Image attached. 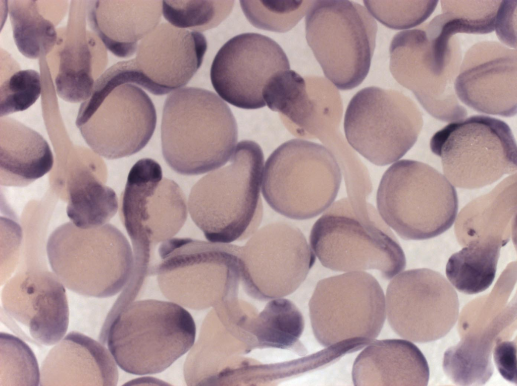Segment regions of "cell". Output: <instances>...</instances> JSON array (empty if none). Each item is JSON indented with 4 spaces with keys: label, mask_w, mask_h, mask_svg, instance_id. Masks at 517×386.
Here are the masks:
<instances>
[{
    "label": "cell",
    "mask_w": 517,
    "mask_h": 386,
    "mask_svg": "<svg viewBox=\"0 0 517 386\" xmlns=\"http://www.w3.org/2000/svg\"><path fill=\"white\" fill-rule=\"evenodd\" d=\"M192 316L173 302L148 299L112 307L98 341L124 371L135 375L160 373L193 345Z\"/></svg>",
    "instance_id": "6da1fadb"
},
{
    "label": "cell",
    "mask_w": 517,
    "mask_h": 386,
    "mask_svg": "<svg viewBox=\"0 0 517 386\" xmlns=\"http://www.w3.org/2000/svg\"><path fill=\"white\" fill-rule=\"evenodd\" d=\"M237 136L230 107L213 92L188 87L167 97L162 148L165 160L176 172L197 175L220 168L233 153Z\"/></svg>",
    "instance_id": "7a4b0ae2"
},
{
    "label": "cell",
    "mask_w": 517,
    "mask_h": 386,
    "mask_svg": "<svg viewBox=\"0 0 517 386\" xmlns=\"http://www.w3.org/2000/svg\"><path fill=\"white\" fill-rule=\"evenodd\" d=\"M264 161L256 143L240 141L229 164L206 175L193 186L188 211L209 241L229 243L250 230L261 202Z\"/></svg>",
    "instance_id": "3957f363"
},
{
    "label": "cell",
    "mask_w": 517,
    "mask_h": 386,
    "mask_svg": "<svg viewBox=\"0 0 517 386\" xmlns=\"http://www.w3.org/2000/svg\"><path fill=\"white\" fill-rule=\"evenodd\" d=\"M54 273L67 289L96 298L113 296L128 283L133 268L131 246L116 227L88 229L72 222L56 228L46 245Z\"/></svg>",
    "instance_id": "277c9868"
},
{
    "label": "cell",
    "mask_w": 517,
    "mask_h": 386,
    "mask_svg": "<svg viewBox=\"0 0 517 386\" xmlns=\"http://www.w3.org/2000/svg\"><path fill=\"white\" fill-rule=\"evenodd\" d=\"M379 213L405 240L434 238L448 230L458 211L454 186L431 166L403 159L384 173L377 193Z\"/></svg>",
    "instance_id": "5b68a950"
},
{
    "label": "cell",
    "mask_w": 517,
    "mask_h": 386,
    "mask_svg": "<svg viewBox=\"0 0 517 386\" xmlns=\"http://www.w3.org/2000/svg\"><path fill=\"white\" fill-rule=\"evenodd\" d=\"M241 247L189 238L161 243L150 275L169 300L202 309L237 296Z\"/></svg>",
    "instance_id": "8992f818"
},
{
    "label": "cell",
    "mask_w": 517,
    "mask_h": 386,
    "mask_svg": "<svg viewBox=\"0 0 517 386\" xmlns=\"http://www.w3.org/2000/svg\"><path fill=\"white\" fill-rule=\"evenodd\" d=\"M262 192L270 207L294 219L315 217L333 202L342 177L333 154L325 146L292 139L279 146L266 161Z\"/></svg>",
    "instance_id": "52a82bcc"
},
{
    "label": "cell",
    "mask_w": 517,
    "mask_h": 386,
    "mask_svg": "<svg viewBox=\"0 0 517 386\" xmlns=\"http://www.w3.org/2000/svg\"><path fill=\"white\" fill-rule=\"evenodd\" d=\"M307 43L337 88L358 86L367 76L377 25L367 9L349 1H313L305 17Z\"/></svg>",
    "instance_id": "ba28073f"
},
{
    "label": "cell",
    "mask_w": 517,
    "mask_h": 386,
    "mask_svg": "<svg viewBox=\"0 0 517 386\" xmlns=\"http://www.w3.org/2000/svg\"><path fill=\"white\" fill-rule=\"evenodd\" d=\"M309 243L322 264L333 270L376 269L389 280L406 265L402 249L383 219L360 216L347 198L332 203L316 222Z\"/></svg>",
    "instance_id": "9c48e42d"
},
{
    "label": "cell",
    "mask_w": 517,
    "mask_h": 386,
    "mask_svg": "<svg viewBox=\"0 0 517 386\" xmlns=\"http://www.w3.org/2000/svg\"><path fill=\"white\" fill-rule=\"evenodd\" d=\"M432 152L454 186L479 188L516 171V146L504 122L483 115L455 121L436 132Z\"/></svg>",
    "instance_id": "30bf717a"
},
{
    "label": "cell",
    "mask_w": 517,
    "mask_h": 386,
    "mask_svg": "<svg viewBox=\"0 0 517 386\" xmlns=\"http://www.w3.org/2000/svg\"><path fill=\"white\" fill-rule=\"evenodd\" d=\"M183 191L163 177L160 165L151 158L131 168L123 192L121 217L132 244L135 269L149 270L155 246L177 234L186 220Z\"/></svg>",
    "instance_id": "8fae6325"
},
{
    "label": "cell",
    "mask_w": 517,
    "mask_h": 386,
    "mask_svg": "<svg viewBox=\"0 0 517 386\" xmlns=\"http://www.w3.org/2000/svg\"><path fill=\"white\" fill-rule=\"evenodd\" d=\"M309 308L314 335L325 347L368 343L379 336L386 316L383 291L364 271L320 280Z\"/></svg>",
    "instance_id": "7c38bea8"
},
{
    "label": "cell",
    "mask_w": 517,
    "mask_h": 386,
    "mask_svg": "<svg viewBox=\"0 0 517 386\" xmlns=\"http://www.w3.org/2000/svg\"><path fill=\"white\" fill-rule=\"evenodd\" d=\"M423 124L421 112L409 97L397 90L370 86L350 100L344 129L352 148L372 163L384 166L412 147Z\"/></svg>",
    "instance_id": "4fadbf2b"
},
{
    "label": "cell",
    "mask_w": 517,
    "mask_h": 386,
    "mask_svg": "<svg viewBox=\"0 0 517 386\" xmlns=\"http://www.w3.org/2000/svg\"><path fill=\"white\" fill-rule=\"evenodd\" d=\"M157 114L148 95L125 84L112 90L94 84L81 103L76 125L88 145L109 159L131 155L141 150L154 131Z\"/></svg>",
    "instance_id": "5bb4252c"
},
{
    "label": "cell",
    "mask_w": 517,
    "mask_h": 386,
    "mask_svg": "<svg viewBox=\"0 0 517 386\" xmlns=\"http://www.w3.org/2000/svg\"><path fill=\"white\" fill-rule=\"evenodd\" d=\"M316 255L297 227L284 222L255 232L240 253V273L246 292L262 300L289 295L301 284Z\"/></svg>",
    "instance_id": "9a60e30c"
},
{
    "label": "cell",
    "mask_w": 517,
    "mask_h": 386,
    "mask_svg": "<svg viewBox=\"0 0 517 386\" xmlns=\"http://www.w3.org/2000/svg\"><path fill=\"white\" fill-rule=\"evenodd\" d=\"M385 305L394 332L419 343L446 336L459 314L458 298L452 286L441 273L428 268L395 275L388 286Z\"/></svg>",
    "instance_id": "2e32d148"
},
{
    "label": "cell",
    "mask_w": 517,
    "mask_h": 386,
    "mask_svg": "<svg viewBox=\"0 0 517 386\" xmlns=\"http://www.w3.org/2000/svg\"><path fill=\"white\" fill-rule=\"evenodd\" d=\"M389 51L393 77L412 92L428 113L446 122L467 116L454 89L460 56L446 57L438 53L425 30L420 29L396 33Z\"/></svg>",
    "instance_id": "e0dca14e"
},
{
    "label": "cell",
    "mask_w": 517,
    "mask_h": 386,
    "mask_svg": "<svg viewBox=\"0 0 517 386\" xmlns=\"http://www.w3.org/2000/svg\"><path fill=\"white\" fill-rule=\"evenodd\" d=\"M290 69L282 47L271 38L255 33L237 35L227 41L213 61L210 77L221 98L239 108L266 105L263 89L271 77Z\"/></svg>",
    "instance_id": "ac0fdd59"
},
{
    "label": "cell",
    "mask_w": 517,
    "mask_h": 386,
    "mask_svg": "<svg viewBox=\"0 0 517 386\" xmlns=\"http://www.w3.org/2000/svg\"><path fill=\"white\" fill-rule=\"evenodd\" d=\"M1 302L5 322L23 339L51 346L64 337L68 304L64 285L54 273L43 269L18 272L3 288Z\"/></svg>",
    "instance_id": "d6986e66"
},
{
    "label": "cell",
    "mask_w": 517,
    "mask_h": 386,
    "mask_svg": "<svg viewBox=\"0 0 517 386\" xmlns=\"http://www.w3.org/2000/svg\"><path fill=\"white\" fill-rule=\"evenodd\" d=\"M207 46L200 32L162 23L141 40L134 59L123 61L127 83L157 95L180 88L201 66Z\"/></svg>",
    "instance_id": "ffe728a7"
},
{
    "label": "cell",
    "mask_w": 517,
    "mask_h": 386,
    "mask_svg": "<svg viewBox=\"0 0 517 386\" xmlns=\"http://www.w3.org/2000/svg\"><path fill=\"white\" fill-rule=\"evenodd\" d=\"M516 50L482 41L466 53L454 82L456 95L480 113L509 117L517 110Z\"/></svg>",
    "instance_id": "44dd1931"
},
{
    "label": "cell",
    "mask_w": 517,
    "mask_h": 386,
    "mask_svg": "<svg viewBox=\"0 0 517 386\" xmlns=\"http://www.w3.org/2000/svg\"><path fill=\"white\" fill-rule=\"evenodd\" d=\"M78 16L72 14L68 28L58 33L57 43L47 56L57 93L71 103L90 97L108 61L106 47L94 32L85 29Z\"/></svg>",
    "instance_id": "7402d4cb"
},
{
    "label": "cell",
    "mask_w": 517,
    "mask_h": 386,
    "mask_svg": "<svg viewBox=\"0 0 517 386\" xmlns=\"http://www.w3.org/2000/svg\"><path fill=\"white\" fill-rule=\"evenodd\" d=\"M40 385H115L116 363L99 342L70 332L50 350L40 370Z\"/></svg>",
    "instance_id": "603a6c76"
},
{
    "label": "cell",
    "mask_w": 517,
    "mask_h": 386,
    "mask_svg": "<svg viewBox=\"0 0 517 386\" xmlns=\"http://www.w3.org/2000/svg\"><path fill=\"white\" fill-rule=\"evenodd\" d=\"M163 1H93L87 7L89 26L107 49L127 58L161 20Z\"/></svg>",
    "instance_id": "cb8c5ba5"
},
{
    "label": "cell",
    "mask_w": 517,
    "mask_h": 386,
    "mask_svg": "<svg viewBox=\"0 0 517 386\" xmlns=\"http://www.w3.org/2000/svg\"><path fill=\"white\" fill-rule=\"evenodd\" d=\"M426 359L407 340L387 339L371 343L356 358L352 377L355 385H427Z\"/></svg>",
    "instance_id": "d4e9b609"
},
{
    "label": "cell",
    "mask_w": 517,
    "mask_h": 386,
    "mask_svg": "<svg viewBox=\"0 0 517 386\" xmlns=\"http://www.w3.org/2000/svg\"><path fill=\"white\" fill-rule=\"evenodd\" d=\"M0 123L2 185L27 186L51 170L53 154L40 134L10 118L1 117Z\"/></svg>",
    "instance_id": "484cf974"
},
{
    "label": "cell",
    "mask_w": 517,
    "mask_h": 386,
    "mask_svg": "<svg viewBox=\"0 0 517 386\" xmlns=\"http://www.w3.org/2000/svg\"><path fill=\"white\" fill-rule=\"evenodd\" d=\"M516 176L508 177L490 193L472 201L460 212L455 232L461 245L475 241L509 240L516 210Z\"/></svg>",
    "instance_id": "4316f807"
},
{
    "label": "cell",
    "mask_w": 517,
    "mask_h": 386,
    "mask_svg": "<svg viewBox=\"0 0 517 386\" xmlns=\"http://www.w3.org/2000/svg\"><path fill=\"white\" fill-rule=\"evenodd\" d=\"M8 11L13 36L19 51L31 59L47 56L58 38L55 28L65 10L64 4L39 1H9Z\"/></svg>",
    "instance_id": "83f0119b"
},
{
    "label": "cell",
    "mask_w": 517,
    "mask_h": 386,
    "mask_svg": "<svg viewBox=\"0 0 517 386\" xmlns=\"http://www.w3.org/2000/svg\"><path fill=\"white\" fill-rule=\"evenodd\" d=\"M67 189V214L78 228L92 229L108 224L118 210L115 191L86 170L72 177Z\"/></svg>",
    "instance_id": "f1b7e54d"
},
{
    "label": "cell",
    "mask_w": 517,
    "mask_h": 386,
    "mask_svg": "<svg viewBox=\"0 0 517 386\" xmlns=\"http://www.w3.org/2000/svg\"><path fill=\"white\" fill-rule=\"evenodd\" d=\"M309 99L305 114L293 135L317 138L328 147L343 138L340 130L343 107L338 90L323 77H306Z\"/></svg>",
    "instance_id": "f546056e"
},
{
    "label": "cell",
    "mask_w": 517,
    "mask_h": 386,
    "mask_svg": "<svg viewBox=\"0 0 517 386\" xmlns=\"http://www.w3.org/2000/svg\"><path fill=\"white\" fill-rule=\"evenodd\" d=\"M504 245L498 241H472L452 254L446 266V275L458 291L475 294L488 289L493 282Z\"/></svg>",
    "instance_id": "4dcf8cb0"
},
{
    "label": "cell",
    "mask_w": 517,
    "mask_h": 386,
    "mask_svg": "<svg viewBox=\"0 0 517 386\" xmlns=\"http://www.w3.org/2000/svg\"><path fill=\"white\" fill-rule=\"evenodd\" d=\"M498 332L487 327L481 334H469L444 353L443 368L448 378L461 385L485 383L493 372L491 352Z\"/></svg>",
    "instance_id": "1f68e13d"
},
{
    "label": "cell",
    "mask_w": 517,
    "mask_h": 386,
    "mask_svg": "<svg viewBox=\"0 0 517 386\" xmlns=\"http://www.w3.org/2000/svg\"><path fill=\"white\" fill-rule=\"evenodd\" d=\"M249 326L257 347L288 349L297 342L304 328L303 317L290 301H270Z\"/></svg>",
    "instance_id": "d6a6232c"
},
{
    "label": "cell",
    "mask_w": 517,
    "mask_h": 386,
    "mask_svg": "<svg viewBox=\"0 0 517 386\" xmlns=\"http://www.w3.org/2000/svg\"><path fill=\"white\" fill-rule=\"evenodd\" d=\"M501 1H441L442 13L428 24L449 39L457 33L487 34L494 30Z\"/></svg>",
    "instance_id": "836d02e7"
},
{
    "label": "cell",
    "mask_w": 517,
    "mask_h": 386,
    "mask_svg": "<svg viewBox=\"0 0 517 386\" xmlns=\"http://www.w3.org/2000/svg\"><path fill=\"white\" fill-rule=\"evenodd\" d=\"M233 1H163L162 13L172 25L201 31L215 27L231 12Z\"/></svg>",
    "instance_id": "e575fe53"
},
{
    "label": "cell",
    "mask_w": 517,
    "mask_h": 386,
    "mask_svg": "<svg viewBox=\"0 0 517 386\" xmlns=\"http://www.w3.org/2000/svg\"><path fill=\"white\" fill-rule=\"evenodd\" d=\"M0 385H38L40 372L35 355L22 339L0 334Z\"/></svg>",
    "instance_id": "d590c367"
},
{
    "label": "cell",
    "mask_w": 517,
    "mask_h": 386,
    "mask_svg": "<svg viewBox=\"0 0 517 386\" xmlns=\"http://www.w3.org/2000/svg\"><path fill=\"white\" fill-rule=\"evenodd\" d=\"M313 1H240L248 21L254 27L277 32L292 29L306 14Z\"/></svg>",
    "instance_id": "8d00e7d4"
},
{
    "label": "cell",
    "mask_w": 517,
    "mask_h": 386,
    "mask_svg": "<svg viewBox=\"0 0 517 386\" xmlns=\"http://www.w3.org/2000/svg\"><path fill=\"white\" fill-rule=\"evenodd\" d=\"M438 1H364L369 12L393 29L416 27L426 20L437 7Z\"/></svg>",
    "instance_id": "74e56055"
},
{
    "label": "cell",
    "mask_w": 517,
    "mask_h": 386,
    "mask_svg": "<svg viewBox=\"0 0 517 386\" xmlns=\"http://www.w3.org/2000/svg\"><path fill=\"white\" fill-rule=\"evenodd\" d=\"M39 73L31 69L18 70L0 86V116L25 111L39 97L42 84Z\"/></svg>",
    "instance_id": "f35d334b"
},
{
    "label": "cell",
    "mask_w": 517,
    "mask_h": 386,
    "mask_svg": "<svg viewBox=\"0 0 517 386\" xmlns=\"http://www.w3.org/2000/svg\"><path fill=\"white\" fill-rule=\"evenodd\" d=\"M517 1H501L496 15L494 29L503 44L516 48Z\"/></svg>",
    "instance_id": "ab89813d"
},
{
    "label": "cell",
    "mask_w": 517,
    "mask_h": 386,
    "mask_svg": "<svg viewBox=\"0 0 517 386\" xmlns=\"http://www.w3.org/2000/svg\"><path fill=\"white\" fill-rule=\"evenodd\" d=\"M516 342L498 339L493 351L496 366L506 380L516 383Z\"/></svg>",
    "instance_id": "60d3db41"
}]
</instances>
